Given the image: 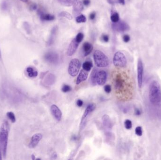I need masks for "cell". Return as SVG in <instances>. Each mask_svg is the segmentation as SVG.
Wrapping results in <instances>:
<instances>
[{
    "label": "cell",
    "instance_id": "6da1fadb",
    "mask_svg": "<svg viewBox=\"0 0 161 160\" xmlns=\"http://www.w3.org/2000/svg\"><path fill=\"white\" fill-rule=\"evenodd\" d=\"M112 82L116 97L121 101L132 98L134 93L133 82L127 72L118 69L112 73Z\"/></svg>",
    "mask_w": 161,
    "mask_h": 160
},
{
    "label": "cell",
    "instance_id": "7a4b0ae2",
    "mask_svg": "<svg viewBox=\"0 0 161 160\" xmlns=\"http://www.w3.org/2000/svg\"><path fill=\"white\" fill-rule=\"evenodd\" d=\"M148 97L152 105L155 107H161V88L157 81H153L150 83Z\"/></svg>",
    "mask_w": 161,
    "mask_h": 160
},
{
    "label": "cell",
    "instance_id": "3957f363",
    "mask_svg": "<svg viewBox=\"0 0 161 160\" xmlns=\"http://www.w3.org/2000/svg\"><path fill=\"white\" fill-rule=\"evenodd\" d=\"M9 128V124L6 121L3 123L0 128V148L4 158L6 156Z\"/></svg>",
    "mask_w": 161,
    "mask_h": 160
},
{
    "label": "cell",
    "instance_id": "277c9868",
    "mask_svg": "<svg viewBox=\"0 0 161 160\" xmlns=\"http://www.w3.org/2000/svg\"><path fill=\"white\" fill-rule=\"evenodd\" d=\"M93 58L96 65L98 67H107L109 65L108 56L101 51L96 50L94 53Z\"/></svg>",
    "mask_w": 161,
    "mask_h": 160
},
{
    "label": "cell",
    "instance_id": "5b68a950",
    "mask_svg": "<svg viewBox=\"0 0 161 160\" xmlns=\"http://www.w3.org/2000/svg\"><path fill=\"white\" fill-rule=\"evenodd\" d=\"M114 65L118 68H124L126 66L127 60L125 54L121 52H117L114 54L113 58Z\"/></svg>",
    "mask_w": 161,
    "mask_h": 160
},
{
    "label": "cell",
    "instance_id": "8992f818",
    "mask_svg": "<svg viewBox=\"0 0 161 160\" xmlns=\"http://www.w3.org/2000/svg\"><path fill=\"white\" fill-rule=\"evenodd\" d=\"M80 63L76 58L72 59L69 65L68 72L72 77H75L78 74L80 68Z\"/></svg>",
    "mask_w": 161,
    "mask_h": 160
},
{
    "label": "cell",
    "instance_id": "52a82bcc",
    "mask_svg": "<svg viewBox=\"0 0 161 160\" xmlns=\"http://www.w3.org/2000/svg\"><path fill=\"white\" fill-rule=\"evenodd\" d=\"M144 77V66L142 61L141 59L138 60L137 65V80L138 86L141 88L142 86Z\"/></svg>",
    "mask_w": 161,
    "mask_h": 160
},
{
    "label": "cell",
    "instance_id": "ba28073f",
    "mask_svg": "<svg viewBox=\"0 0 161 160\" xmlns=\"http://www.w3.org/2000/svg\"><path fill=\"white\" fill-rule=\"evenodd\" d=\"M96 106L95 104L94 103H90V104L88 105L83 113V116H82V118H81V122H80V129H82L86 125V120H87V118L88 116L95 110Z\"/></svg>",
    "mask_w": 161,
    "mask_h": 160
},
{
    "label": "cell",
    "instance_id": "9c48e42d",
    "mask_svg": "<svg viewBox=\"0 0 161 160\" xmlns=\"http://www.w3.org/2000/svg\"><path fill=\"white\" fill-rule=\"evenodd\" d=\"M44 58L46 62L53 65H56L59 62V56L55 52L50 51L46 53Z\"/></svg>",
    "mask_w": 161,
    "mask_h": 160
},
{
    "label": "cell",
    "instance_id": "30bf717a",
    "mask_svg": "<svg viewBox=\"0 0 161 160\" xmlns=\"http://www.w3.org/2000/svg\"><path fill=\"white\" fill-rule=\"evenodd\" d=\"M112 28L114 31L118 32H124L128 31L130 29V26L128 24L124 21H118L113 23Z\"/></svg>",
    "mask_w": 161,
    "mask_h": 160
},
{
    "label": "cell",
    "instance_id": "8fae6325",
    "mask_svg": "<svg viewBox=\"0 0 161 160\" xmlns=\"http://www.w3.org/2000/svg\"><path fill=\"white\" fill-rule=\"evenodd\" d=\"M107 80V73L105 70L97 71L96 82L98 85H103L106 83Z\"/></svg>",
    "mask_w": 161,
    "mask_h": 160
},
{
    "label": "cell",
    "instance_id": "7c38bea8",
    "mask_svg": "<svg viewBox=\"0 0 161 160\" xmlns=\"http://www.w3.org/2000/svg\"><path fill=\"white\" fill-rule=\"evenodd\" d=\"M42 138V135L41 133H36L34 134L31 138V141L28 145L29 148H34L36 147Z\"/></svg>",
    "mask_w": 161,
    "mask_h": 160
},
{
    "label": "cell",
    "instance_id": "4fadbf2b",
    "mask_svg": "<svg viewBox=\"0 0 161 160\" xmlns=\"http://www.w3.org/2000/svg\"><path fill=\"white\" fill-rule=\"evenodd\" d=\"M51 111L52 114L53 116L56 120L58 121H60L62 118V112L58 107L56 105H52L51 107Z\"/></svg>",
    "mask_w": 161,
    "mask_h": 160
},
{
    "label": "cell",
    "instance_id": "5bb4252c",
    "mask_svg": "<svg viewBox=\"0 0 161 160\" xmlns=\"http://www.w3.org/2000/svg\"><path fill=\"white\" fill-rule=\"evenodd\" d=\"M79 43L76 42L75 39H73L71 42L68 48V51H67V54L68 56H72L75 53L76 51L79 46Z\"/></svg>",
    "mask_w": 161,
    "mask_h": 160
},
{
    "label": "cell",
    "instance_id": "9a60e30c",
    "mask_svg": "<svg viewBox=\"0 0 161 160\" xmlns=\"http://www.w3.org/2000/svg\"><path fill=\"white\" fill-rule=\"evenodd\" d=\"M93 46L92 44L88 42H84L82 45V49L84 53V56H88L92 51Z\"/></svg>",
    "mask_w": 161,
    "mask_h": 160
},
{
    "label": "cell",
    "instance_id": "2e32d148",
    "mask_svg": "<svg viewBox=\"0 0 161 160\" xmlns=\"http://www.w3.org/2000/svg\"><path fill=\"white\" fill-rule=\"evenodd\" d=\"M74 11L76 13H79L83 9V3L80 0H74L73 3Z\"/></svg>",
    "mask_w": 161,
    "mask_h": 160
},
{
    "label": "cell",
    "instance_id": "e0dca14e",
    "mask_svg": "<svg viewBox=\"0 0 161 160\" xmlns=\"http://www.w3.org/2000/svg\"><path fill=\"white\" fill-rule=\"evenodd\" d=\"M102 122L104 126L107 129H110L112 128L113 124L110 117L108 115H104L102 116Z\"/></svg>",
    "mask_w": 161,
    "mask_h": 160
},
{
    "label": "cell",
    "instance_id": "ac0fdd59",
    "mask_svg": "<svg viewBox=\"0 0 161 160\" xmlns=\"http://www.w3.org/2000/svg\"><path fill=\"white\" fill-rule=\"evenodd\" d=\"M88 76L87 71H85L84 70H80L76 80V85H79L80 83L86 80L88 78Z\"/></svg>",
    "mask_w": 161,
    "mask_h": 160
},
{
    "label": "cell",
    "instance_id": "d6986e66",
    "mask_svg": "<svg viewBox=\"0 0 161 160\" xmlns=\"http://www.w3.org/2000/svg\"><path fill=\"white\" fill-rule=\"evenodd\" d=\"M97 73V69L95 68L92 71V73H91V77H90V81H91L92 85H96V79Z\"/></svg>",
    "mask_w": 161,
    "mask_h": 160
},
{
    "label": "cell",
    "instance_id": "ffe728a7",
    "mask_svg": "<svg viewBox=\"0 0 161 160\" xmlns=\"http://www.w3.org/2000/svg\"><path fill=\"white\" fill-rule=\"evenodd\" d=\"M58 31V27L57 26L54 27L51 31V37L49 38V41L48 42V44L49 45H51L53 43L54 41L55 37L56 35L57 32Z\"/></svg>",
    "mask_w": 161,
    "mask_h": 160
},
{
    "label": "cell",
    "instance_id": "44dd1931",
    "mask_svg": "<svg viewBox=\"0 0 161 160\" xmlns=\"http://www.w3.org/2000/svg\"><path fill=\"white\" fill-rule=\"evenodd\" d=\"M28 76L30 78H36L37 76L38 72L32 67H28L26 69Z\"/></svg>",
    "mask_w": 161,
    "mask_h": 160
},
{
    "label": "cell",
    "instance_id": "7402d4cb",
    "mask_svg": "<svg viewBox=\"0 0 161 160\" xmlns=\"http://www.w3.org/2000/svg\"><path fill=\"white\" fill-rule=\"evenodd\" d=\"M41 19L42 21H53L55 19L53 15L50 14L42 13L40 15Z\"/></svg>",
    "mask_w": 161,
    "mask_h": 160
},
{
    "label": "cell",
    "instance_id": "603a6c76",
    "mask_svg": "<svg viewBox=\"0 0 161 160\" xmlns=\"http://www.w3.org/2000/svg\"><path fill=\"white\" fill-rule=\"evenodd\" d=\"M93 67L92 62L91 61H85L82 65V68L85 71H89L92 70Z\"/></svg>",
    "mask_w": 161,
    "mask_h": 160
},
{
    "label": "cell",
    "instance_id": "cb8c5ba5",
    "mask_svg": "<svg viewBox=\"0 0 161 160\" xmlns=\"http://www.w3.org/2000/svg\"><path fill=\"white\" fill-rule=\"evenodd\" d=\"M45 83L48 85H52L55 82V76L53 74H50L48 75L45 79Z\"/></svg>",
    "mask_w": 161,
    "mask_h": 160
},
{
    "label": "cell",
    "instance_id": "d4e9b609",
    "mask_svg": "<svg viewBox=\"0 0 161 160\" xmlns=\"http://www.w3.org/2000/svg\"><path fill=\"white\" fill-rule=\"evenodd\" d=\"M110 18L111 20L113 23L117 22L119 21V19H120L119 14L117 12H114V13H112Z\"/></svg>",
    "mask_w": 161,
    "mask_h": 160
},
{
    "label": "cell",
    "instance_id": "484cf974",
    "mask_svg": "<svg viewBox=\"0 0 161 160\" xmlns=\"http://www.w3.org/2000/svg\"><path fill=\"white\" fill-rule=\"evenodd\" d=\"M59 17H64V18H67L68 19L72 20L73 19V17L70 13H68L66 11H62L60 12L59 14Z\"/></svg>",
    "mask_w": 161,
    "mask_h": 160
},
{
    "label": "cell",
    "instance_id": "4316f807",
    "mask_svg": "<svg viewBox=\"0 0 161 160\" xmlns=\"http://www.w3.org/2000/svg\"><path fill=\"white\" fill-rule=\"evenodd\" d=\"M7 116L8 119L11 121L12 123H14L16 121L15 115L12 112H8L7 113Z\"/></svg>",
    "mask_w": 161,
    "mask_h": 160
},
{
    "label": "cell",
    "instance_id": "83f0119b",
    "mask_svg": "<svg viewBox=\"0 0 161 160\" xmlns=\"http://www.w3.org/2000/svg\"><path fill=\"white\" fill-rule=\"evenodd\" d=\"M76 22L78 23H85L86 21V18L83 15H80L76 18Z\"/></svg>",
    "mask_w": 161,
    "mask_h": 160
},
{
    "label": "cell",
    "instance_id": "f1b7e54d",
    "mask_svg": "<svg viewBox=\"0 0 161 160\" xmlns=\"http://www.w3.org/2000/svg\"><path fill=\"white\" fill-rule=\"evenodd\" d=\"M125 126L127 130H130L132 128V122L130 120L126 119L125 122Z\"/></svg>",
    "mask_w": 161,
    "mask_h": 160
},
{
    "label": "cell",
    "instance_id": "f546056e",
    "mask_svg": "<svg viewBox=\"0 0 161 160\" xmlns=\"http://www.w3.org/2000/svg\"><path fill=\"white\" fill-rule=\"evenodd\" d=\"M83 38H84L83 34L82 33H80L76 36L75 39L76 42H78V43H80L83 40Z\"/></svg>",
    "mask_w": 161,
    "mask_h": 160
},
{
    "label": "cell",
    "instance_id": "4dcf8cb0",
    "mask_svg": "<svg viewBox=\"0 0 161 160\" xmlns=\"http://www.w3.org/2000/svg\"><path fill=\"white\" fill-rule=\"evenodd\" d=\"M62 91L64 93H68L71 91L72 88L70 85H64L62 87Z\"/></svg>",
    "mask_w": 161,
    "mask_h": 160
},
{
    "label": "cell",
    "instance_id": "1f68e13d",
    "mask_svg": "<svg viewBox=\"0 0 161 160\" xmlns=\"http://www.w3.org/2000/svg\"><path fill=\"white\" fill-rule=\"evenodd\" d=\"M142 127L138 126L135 129V133L136 135L139 136H142Z\"/></svg>",
    "mask_w": 161,
    "mask_h": 160
},
{
    "label": "cell",
    "instance_id": "d6a6232c",
    "mask_svg": "<svg viewBox=\"0 0 161 160\" xmlns=\"http://www.w3.org/2000/svg\"><path fill=\"white\" fill-rule=\"evenodd\" d=\"M8 8V3L6 1H3L1 3V8L3 10H6Z\"/></svg>",
    "mask_w": 161,
    "mask_h": 160
},
{
    "label": "cell",
    "instance_id": "836d02e7",
    "mask_svg": "<svg viewBox=\"0 0 161 160\" xmlns=\"http://www.w3.org/2000/svg\"><path fill=\"white\" fill-rule=\"evenodd\" d=\"M104 91L106 93L109 94L111 92V86L109 85H107L104 86Z\"/></svg>",
    "mask_w": 161,
    "mask_h": 160
},
{
    "label": "cell",
    "instance_id": "e575fe53",
    "mask_svg": "<svg viewBox=\"0 0 161 160\" xmlns=\"http://www.w3.org/2000/svg\"><path fill=\"white\" fill-rule=\"evenodd\" d=\"M134 114L137 116H140L142 114V110H140L139 108H135L134 110Z\"/></svg>",
    "mask_w": 161,
    "mask_h": 160
},
{
    "label": "cell",
    "instance_id": "d590c367",
    "mask_svg": "<svg viewBox=\"0 0 161 160\" xmlns=\"http://www.w3.org/2000/svg\"><path fill=\"white\" fill-rule=\"evenodd\" d=\"M123 40H124V42H125V43H127L130 40V37L129 35L127 34L123 36Z\"/></svg>",
    "mask_w": 161,
    "mask_h": 160
},
{
    "label": "cell",
    "instance_id": "8d00e7d4",
    "mask_svg": "<svg viewBox=\"0 0 161 160\" xmlns=\"http://www.w3.org/2000/svg\"><path fill=\"white\" fill-rule=\"evenodd\" d=\"M102 39L103 41H105V42H108L109 41V37L108 35H102Z\"/></svg>",
    "mask_w": 161,
    "mask_h": 160
},
{
    "label": "cell",
    "instance_id": "74e56055",
    "mask_svg": "<svg viewBox=\"0 0 161 160\" xmlns=\"http://www.w3.org/2000/svg\"><path fill=\"white\" fill-rule=\"evenodd\" d=\"M96 16V12H92L90 14L89 17H90V19L94 20Z\"/></svg>",
    "mask_w": 161,
    "mask_h": 160
},
{
    "label": "cell",
    "instance_id": "f35d334b",
    "mask_svg": "<svg viewBox=\"0 0 161 160\" xmlns=\"http://www.w3.org/2000/svg\"><path fill=\"white\" fill-rule=\"evenodd\" d=\"M76 104L79 107H81L83 105V102L81 100H78L76 101Z\"/></svg>",
    "mask_w": 161,
    "mask_h": 160
},
{
    "label": "cell",
    "instance_id": "ab89813d",
    "mask_svg": "<svg viewBox=\"0 0 161 160\" xmlns=\"http://www.w3.org/2000/svg\"><path fill=\"white\" fill-rule=\"evenodd\" d=\"M90 3H91V1L90 0H83L82 1V3H83L84 6H86L89 5Z\"/></svg>",
    "mask_w": 161,
    "mask_h": 160
},
{
    "label": "cell",
    "instance_id": "60d3db41",
    "mask_svg": "<svg viewBox=\"0 0 161 160\" xmlns=\"http://www.w3.org/2000/svg\"><path fill=\"white\" fill-rule=\"evenodd\" d=\"M37 8V5L35 3L32 4L30 6V9L32 10H36Z\"/></svg>",
    "mask_w": 161,
    "mask_h": 160
},
{
    "label": "cell",
    "instance_id": "b9f144b4",
    "mask_svg": "<svg viewBox=\"0 0 161 160\" xmlns=\"http://www.w3.org/2000/svg\"><path fill=\"white\" fill-rule=\"evenodd\" d=\"M107 1L110 4L113 5L117 3V1L116 0H107Z\"/></svg>",
    "mask_w": 161,
    "mask_h": 160
},
{
    "label": "cell",
    "instance_id": "7bdbcfd3",
    "mask_svg": "<svg viewBox=\"0 0 161 160\" xmlns=\"http://www.w3.org/2000/svg\"><path fill=\"white\" fill-rule=\"evenodd\" d=\"M117 3L124 5L125 4V0H116Z\"/></svg>",
    "mask_w": 161,
    "mask_h": 160
},
{
    "label": "cell",
    "instance_id": "ee69618b",
    "mask_svg": "<svg viewBox=\"0 0 161 160\" xmlns=\"http://www.w3.org/2000/svg\"><path fill=\"white\" fill-rule=\"evenodd\" d=\"M77 140V136H75V135H74L72 137V140L73 141H75Z\"/></svg>",
    "mask_w": 161,
    "mask_h": 160
},
{
    "label": "cell",
    "instance_id": "f6af8a7d",
    "mask_svg": "<svg viewBox=\"0 0 161 160\" xmlns=\"http://www.w3.org/2000/svg\"><path fill=\"white\" fill-rule=\"evenodd\" d=\"M52 157H54V158H55V157H57V154L56 153H54L53 154V156H52Z\"/></svg>",
    "mask_w": 161,
    "mask_h": 160
},
{
    "label": "cell",
    "instance_id": "bcb514c9",
    "mask_svg": "<svg viewBox=\"0 0 161 160\" xmlns=\"http://www.w3.org/2000/svg\"><path fill=\"white\" fill-rule=\"evenodd\" d=\"M2 151H1V148H0V160H2V153H1Z\"/></svg>",
    "mask_w": 161,
    "mask_h": 160
},
{
    "label": "cell",
    "instance_id": "7dc6e473",
    "mask_svg": "<svg viewBox=\"0 0 161 160\" xmlns=\"http://www.w3.org/2000/svg\"><path fill=\"white\" fill-rule=\"evenodd\" d=\"M22 2H24V3H27L28 2V0H20Z\"/></svg>",
    "mask_w": 161,
    "mask_h": 160
},
{
    "label": "cell",
    "instance_id": "c3c4849f",
    "mask_svg": "<svg viewBox=\"0 0 161 160\" xmlns=\"http://www.w3.org/2000/svg\"><path fill=\"white\" fill-rule=\"evenodd\" d=\"M32 159H33V160H35V156H34V155H32Z\"/></svg>",
    "mask_w": 161,
    "mask_h": 160
},
{
    "label": "cell",
    "instance_id": "681fc988",
    "mask_svg": "<svg viewBox=\"0 0 161 160\" xmlns=\"http://www.w3.org/2000/svg\"><path fill=\"white\" fill-rule=\"evenodd\" d=\"M1 49H0V57H1Z\"/></svg>",
    "mask_w": 161,
    "mask_h": 160
}]
</instances>
